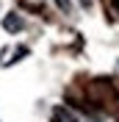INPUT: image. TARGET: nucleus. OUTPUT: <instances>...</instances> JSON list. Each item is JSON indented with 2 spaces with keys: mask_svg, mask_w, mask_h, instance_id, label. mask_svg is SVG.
<instances>
[{
  "mask_svg": "<svg viewBox=\"0 0 119 122\" xmlns=\"http://www.w3.org/2000/svg\"><path fill=\"white\" fill-rule=\"evenodd\" d=\"M50 119L53 122H78V117L69 111V108H64V106H55L50 111Z\"/></svg>",
  "mask_w": 119,
  "mask_h": 122,
  "instance_id": "3",
  "label": "nucleus"
},
{
  "mask_svg": "<svg viewBox=\"0 0 119 122\" xmlns=\"http://www.w3.org/2000/svg\"><path fill=\"white\" fill-rule=\"evenodd\" d=\"M22 56H28V47H14V50H3V58H0V67H8V64H14V61H20Z\"/></svg>",
  "mask_w": 119,
  "mask_h": 122,
  "instance_id": "2",
  "label": "nucleus"
},
{
  "mask_svg": "<svg viewBox=\"0 0 119 122\" xmlns=\"http://www.w3.org/2000/svg\"><path fill=\"white\" fill-rule=\"evenodd\" d=\"M55 6L61 8V11H72V6H69V0H53Z\"/></svg>",
  "mask_w": 119,
  "mask_h": 122,
  "instance_id": "4",
  "label": "nucleus"
},
{
  "mask_svg": "<svg viewBox=\"0 0 119 122\" xmlns=\"http://www.w3.org/2000/svg\"><path fill=\"white\" fill-rule=\"evenodd\" d=\"M22 28H25V20H22L20 14H14V11H11V14L3 17V30H8V33H20Z\"/></svg>",
  "mask_w": 119,
  "mask_h": 122,
  "instance_id": "1",
  "label": "nucleus"
}]
</instances>
